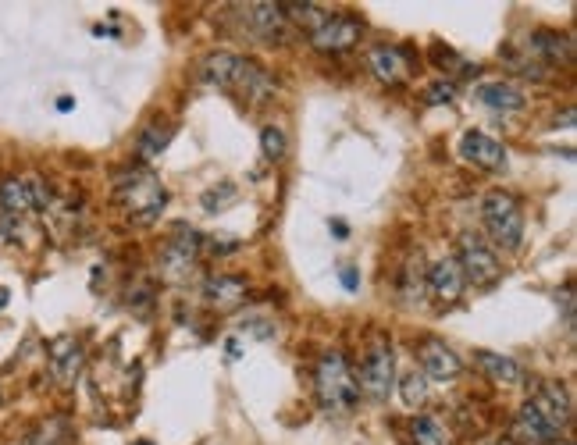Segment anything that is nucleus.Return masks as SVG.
<instances>
[{"label": "nucleus", "mask_w": 577, "mask_h": 445, "mask_svg": "<svg viewBox=\"0 0 577 445\" xmlns=\"http://www.w3.org/2000/svg\"><path fill=\"white\" fill-rule=\"evenodd\" d=\"M114 193L122 211L129 214L136 225H154L161 218L164 203H168V189L161 186V178L147 168H125L114 178Z\"/></svg>", "instance_id": "f257e3e1"}, {"label": "nucleus", "mask_w": 577, "mask_h": 445, "mask_svg": "<svg viewBox=\"0 0 577 445\" xmlns=\"http://www.w3.org/2000/svg\"><path fill=\"white\" fill-rule=\"evenodd\" d=\"M314 381H317V399H321V406L328 413H346L360 403L357 374L350 371V364H346V356L339 349H332V353H325L317 360Z\"/></svg>", "instance_id": "f03ea898"}, {"label": "nucleus", "mask_w": 577, "mask_h": 445, "mask_svg": "<svg viewBox=\"0 0 577 445\" xmlns=\"http://www.w3.org/2000/svg\"><path fill=\"white\" fill-rule=\"evenodd\" d=\"M481 221H485V232L492 235V243L503 246V250H521L524 243V214L521 203L513 200L510 193L496 189L481 200Z\"/></svg>", "instance_id": "7ed1b4c3"}, {"label": "nucleus", "mask_w": 577, "mask_h": 445, "mask_svg": "<svg viewBox=\"0 0 577 445\" xmlns=\"http://www.w3.org/2000/svg\"><path fill=\"white\" fill-rule=\"evenodd\" d=\"M196 257H200V232L179 225L168 235V243L161 246V253H157V267H161V275L168 278V282H182V278L193 275Z\"/></svg>", "instance_id": "20e7f679"}, {"label": "nucleus", "mask_w": 577, "mask_h": 445, "mask_svg": "<svg viewBox=\"0 0 577 445\" xmlns=\"http://www.w3.org/2000/svg\"><path fill=\"white\" fill-rule=\"evenodd\" d=\"M357 389L364 392L371 403H385L396 389V356L385 342L367 349L364 364H360V378H357Z\"/></svg>", "instance_id": "39448f33"}, {"label": "nucleus", "mask_w": 577, "mask_h": 445, "mask_svg": "<svg viewBox=\"0 0 577 445\" xmlns=\"http://www.w3.org/2000/svg\"><path fill=\"white\" fill-rule=\"evenodd\" d=\"M460 271H464V282L474 285V289H488V285H496L499 275H503V264L485 243H481L478 235L467 232L460 239Z\"/></svg>", "instance_id": "423d86ee"}, {"label": "nucleus", "mask_w": 577, "mask_h": 445, "mask_svg": "<svg viewBox=\"0 0 577 445\" xmlns=\"http://www.w3.org/2000/svg\"><path fill=\"white\" fill-rule=\"evenodd\" d=\"M531 410L542 417L549 428L560 435L563 428L570 424V417H574V403H570V392L563 389V385H556V381H545V385H538V392L528 399Z\"/></svg>", "instance_id": "0eeeda50"}, {"label": "nucleus", "mask_w": 577, "mask_h": 445, "mask_svg": "<svg viewBox=\"0 0 577 445\" xmlns=\"http://www.w3.org/2000/svg\"><path fill=\"white\" fill-rule=\"evenodd\" d=\"M424 285H428V292L435 296V300L446 303V307H453V303L460 300L464 289H467L464 271H460V260H456V257L435 260V264L428 267V275H424Z\"/></svg>", "instance_id": "6e6552de"}, {"label": "nucleus", "mask_w": 577, "mask_h": 445, "mask_svg": "<svg viewBox=\"0 0 577 445\" xmlns=\"http://www.w3.org/2000/svg\"><path fill=\"white\" fill-rule=\"evenodd\" d=\"M236 8L243 11L246 25H250V33L257 36V40H268V43L285 40L289 22H285V15H282V4L261 0V4H236Z\"/></svg>", "instance_id": "1a4fd4ad"}, {"label": "nucleus", "mask_w": 577, "mask_h": 445, "mask_svg": "<svg viewBox=\"0 0 577 445\" xmlns=\"http://www.w3.org/2000/svg\"><path fill=\"white\" fill-rule=\"evenodd\" d=\"M460 157H464L467 164H474V168H485V171H503L506 168V150L499 139H492L488 132H464V139H460Z\"/></svg>", "instance_id": "9d476101"}, {"label": "nucleus", "mask_w": 577, "mask_h": 445, "mask_svg": "<svg viewBox=\"0 0 577 445\" xmlns=\"http://www.w3.org/2000/svg\"><path fill=\"white\" fill-rule=\"evenodd\" d=\"M421 374L428 381H456L464 374V360H460L456 349H449L446 342L428 339L421 346Z\"/></svg>", "instance_id": "9b49d317"}, {"label": "nucleus", "mask_w": 577, "mask_h": 445, "mask_svg": "<svg viewBox=\"0 0 577 445\" xmlns=\"http://www.w3.org/2000/svg\"><path fill=\"white\" fill-rule=\"evenodd\" d=\"M360 29L364 25L350 15H332L317 33H310V43L317 50H325V54H339V50H350L353 43L360 40Z\"/></svg>", "instance_id": "f8f14e48"}, {"label": "nucleus", "mask_w": 577, "mask_h": 445, "mask_svg": "<svg viewBox=\"0 0 577 445\" xmlns=\"http://www.w3.org/2000/svg\"><path fill=\"white\" fill-rule=\"evenodd\" d=\"M239 65H243V57L232 54V50H214L200 61V82L211 89H232L239 75Z\"/></svg>", "instance_id": "ddd939ff"}, {"label": "nucleus", "mask_w": 577, "mask_h": 445, "mask_svg": "<svg viewBox=\"0 0 577 445\" xmlns=\"http://www.w3.org/2000/svg\"><path fill=\"white\" fill-rule=\"evenodd\" d=\"M528 57L535 65H567L570 57H574V43L570 36L563 33H535L528 40Z\"/></svg>", "instance_id": "4468645a"}, {"label": "nucleus", "mask_w": 577, "mask_h": 445, "mask_svg": "<svg viewBox=\"0 0 577 445\" xmlns=\"http://www.w3.org/2000/svg\"><path fill=\"white\" fill-rule=\"evenodd\" d=\"M474 364L481 367L485 378L499 381V385H524V378H528L517 360H510V356L503 353H492V349H478V353H474Z\"/></svg>", "instance_id": "2eb2a0df"}, {"label": "nucleus", "mask_w": 577, "mask_h": 445, "mask_svg": "<svg viewBox=\"0 0 577 445\" xmlns=\"http://www.w3.org/2000/svg\"><path fill=\"white\" fill-rule=\"evenodd\" d=\"M204 300L214 310H232L246 300V282L232 275H214L204 282Z\"/></svg>", "instance_id": "dca6fc26"}, {"label": "nucleus", "mask_w": 577, "mask_h": 445, "mask_svg": "<svg viewBox=\"0 0 577 445\" xmlns=\"http://www.w3.org/2000/svg\"><path fill=\"white\" fill-rule=\"evenodd\" d=\"M371 72L378 75V79L385 82V86H399V82H407V57H403V50L399 47H374L371 50Z\"/></svg>", "instance_id": "f3484780"}, {"label": "nucleus", "mask_w": 577, "mask_h": 445, "mask_svg": "<svg viewBox=\"0 0 577 445\" xmlns=\"http://www.w3.org/2000/svg\"><path fill=\"white\" fill-rule=\"evenodd\" d=\"M474 93H478L481 104L499 114H517L524 107V93L513 82H481Z\"/></svg>", "instance_id": "a211bd4d"}, {"label": "nucleus", "mask_w": 577, "mask_h": 445, "mask_svg": "<svg viewBox=\"0 0 577 445\" xmlns=\"http://www.w3.org/2000/svg\"><path fill=\"white\" fill-rule=\"evenodd\" d=\"M0 211H4V218H25V214L33 211V196H29V182L18 175L4 178L0 182Z\"/></svg>", "instance_id": "6ab92c4d"}, {"label": "nucleus", "mask_w": 577, "mask_h": 445, "mask_svg": "<svg viewBox=\"0 0 577 445\" xmlns=\"http://www.w3.org/2000/svg\"><path fill=\"white\" fill-rule=\"evenodd\" d=\"M50 367H54V378L57 381H75V374L82 371V349L79 342L72 339H61L54 342V349H50Z\"/></svg>", "instance_id": "aec40b11"}, {"label": "nucleus", "mask_w": 577, "mask_h": 445, "mask_svg": "<svg viewBox=\"0 0 577 445\" xmlns=\"http://www.w3.org/2000/svg\"><path fill=\"white\" fill-rule=\"evenodd\" d=\"M171 136H175V125H171V122L147 125L143 136H139V143H136V157H139V161H154V157H161L164 146L171 143Z\"/></svg>", "instance_id": "412c9836"}, {"label": "nucleus", "mask_w": 577, "mask_h": 445, "mask_svg": "<svg viewBox=\"0 0 577 445\" xmlns=\"http://www.w3.org/2000/svg\"><path fill=\"white\" fill-rule=\"evenodd\" d=\"M410 442L414 445H453V438H449L446 424H442L439 417L421 413V417H414V424H410Z\"/></svg>", "instance_id": "4be33fe9"}, {"label": "nucleus", "mask_w": 577, "mask_h": 445, "mask_svg": "<svg viewBox=\"0 0 577 445\" xmlns=\"http://www.w3.org/2000/svg\"><path fill=\"white\" fill-rule=\"evenodd\" d=\"M282 15H285V22L293 18L300 29H307V33H317L321 25L332 18V11L325 8V4H282Z\"/></svg>", "instance_id": "5701e85b"}, {"label": "nucleus", "mask_w": 577, "mask_h": 445, "mask_svg": "<svg viewBox=\"0 0 577 445\" xmlns=\"http://www.w3.org/2000/svg\"><path fill=\"white\" fill-rule=\"evenodd\" d=\"M399 392H403V403L407 406H424L428 403V378L424 374H407V378H399Z\"/></svg>", "instance_id": "b1692460"}, {"label": "nucleus", "mask_w": 577, "mask_h": 445, "mask_svg": "<svg viewBox=\"0 0 577 445\" xmlns=\"http://www.w3.org/2000/svg\"><path fill=\"white\" fill-rule=\"evenodd\" d=\"M261 150L268 161H282L285 157V132L275 129V125H268V129L261 132Z\"/></svg>", "instance_id": "393cba45"}, {"label": "nucleus", "mask_w": 577, "mask_h": 445, "mask_svg": "<svg viewBox=\"0 0 577 445\" xmlns=\"http://www.w3.org/2000/svg\"><path fill=\"white\" fill-rule=\"evenodd\" d=\"M403 292H407L410 303H421L424 300V278H421V267H417V260H410L407 264V282H403Z\"/></svg>", "instance_id": "a878e982"}, {"label": "nucleus", "mask_w": 577, "mask_h": 445, "mask_svg": "<svg viewBox=\"0 0 577 445\" xmlns=\"http://www.w3.org/2000/svg\"><path fill=\"white\" fill-rule=\"evenodd\" d=\"M232 196H236V186H232V182H221V193H218V186L207 189V193H204V211H221V203L232 200Z\"/></svg>", "instance_id": "bb28decb"}, {"label": "nucleus", "mask_w": 577, "mask_h": 445, "mask_svg": "<svg viewBox=\"0 0 577 445\" xmlns=\"http://www.w3.org/2000/svg\"><path fill=\"white\" fill-rule=\"evenodd\" d=\"M428 104H442V100H453V82H435V86H428Z\"/></svg>", "instance_id": "cd10ccee"}, {"label": "nucleus", "mask_w": 577, "mask_h": 445, "mask_svg": "<svg viewBox=\"0 0 577 445\" xmlns=\"http://www.w3.org/2000/svg\"><path fill=\"white\" fill-rule=\"evenodd\" d=\"M339 278H342V285H346V292H357L360 289V271H357V267H342Z\"/></svg>", "instance_id": "c85d7f7f"}, {"label": "nucleus", "mask_w": 577, "mask_h": 445, "mask_svg": "<svg viewBox=\"0 0 577 445\" xmlns=\"http://www.w3.org/2000/svg\"><path fill=\"white\" fill-rule=\"evenodd\" d=\"M328 228L335 232V239H350V228H346V221L335 218V221H328Z\"/></svg>", "instance_id": "c756f323"}, {"label": "nucleus", "mask_w": 577, "mask_h": 445, "mask_svg": "<svg viewBox=\"0 0 577 445\" xmlns=\"http://www.w3.org/2000/svg\"><path fill=\"white\" fill-rule=\"evenodd\" d=\"M0 307H8V289H0Z\"/></svg>", "instance_id": "7c9ffc66"}, {"label": "nucleus", "mask_w": 577, "mask_h": 445, "mask_svg": "<svg viewBox=\"0 0 577 445\" xmlns=\"http://www.w3.org/2000/svg\"><path fill=\"white\" fill-rule=\"evenodd\" d=\"M553 445H574V442H553Z\"/></svg>", "instance_id": "2f4dec72"}, {"label": "nucleus", "mask_w": 577, "mask_h": 445, "mask_svg": "<svg viewBox=\"0 0 577 445\" xmlns=\"http://www.w3.org/2000/svg\"><path fill=\"white\" fill-rule=\"evenodd\" d=\"M136 445H150V442H136Z\"/></svg>", "instance_id": "473e14b6"}, {"label": "nucleus", "mask_w": 577, "mask_h": 445, "mask_svg": "<svg viewBox=\"0 0 577 445\" xmlns=\"http://www.w3.org/2000/svg\"><path fill=\"white\" fill-rule=\"evenodd\" d=\"M22 445H29V442H22Z\"/></svg>", "instance_id": "72a5a7b5"}]
</instances>
